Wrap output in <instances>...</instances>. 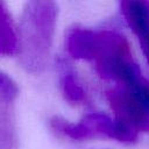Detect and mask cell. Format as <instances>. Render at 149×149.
I'll return each instance as SVG.
<instances>
[{
    "label": "cell",
    "mask_w": 149,
    "mask_h": 149,
    "mask_svg": "<svg viewBox=\"0 0 149 149\" xmlns=\"http://www.w3.org/2000/svg\"><path fill=\"white\" fill-rule=\"evenodd\" d=\"M58 8L51 1H29L19 26V59L31 73L42 72L50 58Z\"/></svg>",
    "instance_id": "obj_1"
},
{
    "label": "cell",
    "mask_w": 149,
    "mask_h": 149,
    "mask_svg": "<svg viewBox=\"0 0 149 149\" xmlns=\"http://www.w3.org/2000/svg\"><path fill=\"white\" fill-rule=\"evenodd\" d=\"M97 40L90 62L97 73L115 85L130 87L142 76L133 58L128 40L119 31L111 29L97 30Z\"/></svg>",
    "instance_id": "obj_2"
},
{
    "label": "cell",
    "mask_w": 149,
    "mask_h": 149,
    "mask_svg": "<svg viewBox=\"0 0 149 149\" xmlns=\"http://www.w3.org/2000/svg\"><path fill=\"white\" fill-rule=\"evenodd\" d=\"M49 126L54 132L76 141L105 137L121 143L132 144L139 139V134L123 126L116 119L99 112L88 113L76 123L61 116H54L50 119Z\"/></svg>",
    "instance_id": "obj_3"
},
{
    "label": "cell",
    "mask_w": 149,
    "mask_h": 149,
    "mask_svg": "<svg viewBox=\"0 0 149 149\" xmlns=\"http://www.w3.org/2000/svg\"><path fill=\"white\" fill-rule=\"evenodd\" d=\"M105 98L114 119L136 134L149 135V111L134 91L122 85H114L105 92Z\"/></svg>",
    "instance_id": "obj_4"
},
{
    "label": "cell",
    "mask_w": 149,
    "mask_h": 149,
    "mask_svg": "<svg viewBox=\"0 0 149 149\" xmlns=\"http://www.w3.org/2000/svg\"><path fill=\"white\" fill-rule=\"evenodd\" d=\"M19 88L10 77L1 73L0 100H1V149L17 148V133L15 122V100Z\"/></svg>",
    "instance_id": "obj_5"
},
{
    "label": "cell",
    "mask_w": 149,
    "mask_h": 149,
    "mask_svg": "<svg viewBox=\"0 0 149 149\" xmlns=\"http://www.w3.org/2000/svg\"><path fill=\"white\" fill-rule=\"evenodd\" d=\"M120 12L139 40L140 45L149 42V2L148 1H122Z\"/></svg>",
    "instance_id": "obj_6"
},
{
    "label": "cell",
    "mask_w": 149,
    "mask_h": 149,
    "mask_svg": "<svg viewBox=\"0 0 149 149\" xmlns=\"http://www.w3.org/2000/svg\"><path fill=\"white\" fill-rule=\"evenodd\" d=\"M59 88L64 99L76 106H88L91 105V99L85 87L81 85L80 80L76 76L73 69L69 66L68 63L63 62L59 64Z\"/></svg>",
    "instance_id": "obj_7"
},
{
    "label": "cell",
    "mask_w": 149,
    "mask_h": 149,
    "mask_svg": "<svg viewBox=\"0 0 149 149\" xmlns=\"http://www.w3.org/2000/svg\"><path fill=\"white\" fill-rule=\"evenodd\" d=\"M0 49L2 56H14L19 52V30L3 2L0 6Z\"/></svg>",
    "instance_id": "obj_8"
},
{
    "label": "cell",
    "mask_w": 149,
    "mask_h": 149,
    "mask_svg": "<svg viewBox=\"0 0 149 149\" xmlns=\"http://www.w3.org/2000/svg\"><path fill=\"white\" fill-rule=\"evenodd\" d=\"M135 92V94L141 99V101L146 105L149 111V80L142 74L133 86L128 87Z\"/></svg>",
    "instance_id": "obj_9"
},
{
    "label": "cell",
    "mask_w": 149,
    "mask_h": 149,
    "mask_svg": "<svg viewBox=\"0 0 149 149\" xmlns=\"http://www.w3.org/2000/svg\"><path fill=\"white\" fill-rule=\"evenodd\" d=\"M141 49H142V51H143V54H144V57H146L147 62L149 63V42L142 44V45H141Z\"/></svg>",
    "instance_id": "obj_10"
}]
</instances>
